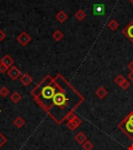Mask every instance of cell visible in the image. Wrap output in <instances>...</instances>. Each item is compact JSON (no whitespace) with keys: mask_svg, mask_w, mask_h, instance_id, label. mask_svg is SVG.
<instances>
[{"mask_svg":"<svg viewBox=\"0 0 133 150\" xmlns=\"http://www.w3.org/2000/svg\"><path fill=\"white\" fill-rule=\"evenodd\" d=\"M35 103L56 124H63L76 117L75 110L85 98L61 74L46 75L30 91Z\"/></svg>","mask_w":133,"mask_h":150,"instance_id":"6da1fadb","label":"cell"},{"mask_svg":"<svg viewBox=\"0 0 133 150\" xmlns=\"http://www.w3.org/2000/svg\"><path fill=\"white\" fill-rule=\"evenodd\" d=\"M118 128L129 139V140L133 141V121H131L129 118L125 117L118 124Z\"/></svg>","mask_w":133,"mask_h":150,"instance_id":"7a4b0ae2","label":"cell"},{"mask_svg":"<svg viewBox=\"0 0 133 150\" xmlns=\"http://www.w3.org/2000/svg\"><path fill=\"white\" fill-rule=\"evenodd\" d=\"M17 42L21 45V46L25 47L31 42V37L28 35L26 31H22V33L17 37Z\"/></svg>","mask_w":133,"mask_h":150,"instance_id":"3957f363","label":"cell"},{"mask_svg":"<svg viewBox=\"0 0 133 150\" xmlns=\"http://www.w3.org/2000/svg\"><path fill=\"white\" fill-rule=\"evenodd\" d=\"M6 73H7V75H8V77L13 80H17L18 78L21 77V75L23 74V73L21 72V70H20L18 67H16V66H12V67L7 70Z\"/></svg>","mask_w":133,"mask_h":150,"instance_id":"277c9868","label":"cell"},{"mask_svg":"<svg viewBox=\"0 0 133 150\" xmlns=\"http://www.w3.org/2000/svg\"><path fill=\"white\" fill-rule=\"evenodd\" d=\"M81 124H82V120L80 119L78 116H76V117L73 118L72 120L67 122V127H68V129H70V130H75V129H77Z\"/></svg>","mask_w":133,"mask_h":150,"instance_id":"5b68a950","label":"cell"},{"mask_svg":"<svg viewBox=\"0 0 133 150\" xmlns=\"http://www.w3.org/2000/svg\"><path fill=\"white\" fill-rule=\"evenodd\" d=\"M122 33L124 35H126L129 40L133 41V20L130 21L122 30Z\"/></svg>","mask_w":133,"mask_h":150,"instance_id":"8992f818","label":"cell"},{"mask_svg":"<svg viewBox=\"0 0 133 150\" xmlns=\"http://www.w3.org/2000/svg\"><path fill=\"white\" fill-rule=\"evenodd\" d=\"M33 81V78L29 73H23L21 75V77H20V82L22 83V86L24 87H28L30 83H32Z\"/></svg>","mask_w":133,"mask_h":150,"instance_id":"52a82bcc","label":"cell"},{"mask_svg":"<svg viewBox=\"0 0 133 150\" xmlns=\"http://www.w3.org/2000/svg\"><path fill=\"white\" fill-rule=\"evenodd\" d=\"M0 64L4 65L7 68H11L12 66H14V59L9 54H5L4 56H2V59H0Z\"/></svg>","mask_w":133,"mask_h":150,"instance_id":"ba28073f","label":"cell"},{"mask_svg":"<svg viewBox=\"0 0 133 150\" xmlns=\"http://www.w3.org/2000/svg\"><path fill=\"white\" fill-rule=\"evenodd\" d=\"M74 139H75V141H76L78 144L82 145V144H83L85 141H87V136L84 134L83 131H79L78 134H76V136L74 137Z\"/></svg>","mask_w":133,"mask_h":150,"instance_id":"9c48e42d","label":"cell"},{"mask_svg":"<svg viewBox=\"0 0 133 150\" xmlns=\"http://www.w3.org/2000/svg\"><path fill=\"white\" fill-rule=\"evenodd\" d=\"M95 94H96V96L98 97L99 99H104L107 96V91H106V89L104 87H100L96 90Z\"/></svg>","mask_w":133,"mask_h":150,"instance_id":"30bf717a","label":"cell"},{"mask_svg":"<svg viewBox=\"0 0 133 150\" xmlns=\"http://www.w3.org/2000/svg\"><path fill=\"white\" fill-rule=\"evenodd\" d=\"M55 18L58 22L63 23V22H65L67 20H68V15H67V13L65 12H63V11H59V12L56 14Z\"/></svg>","mask_w":133,"mask_h":150,"instance_id":"8fae6325","label":"cell"},{"mask_svg":"<svg viewBox=\"0 0 133 150\" xmlns=\"http://www.w3.org/2000/svg\"><path fill=\"white\" fill-rule=\"evenodd\" d=\"M9 99L12 100V102H14V103H19L20 101L22 100V95L19 92H14V93L11 95V97H9Z\"/></svg>","mask_w":133,"mask_h":150,"instance_id":"7c38bea8","label":"cell"},{"mask_svg":"<svg viewBox=\"0 0 133 150\" xmlns=\"http://www.w3.org/2000/svg\"><path fill=\"white\" fill-rule=\"evenodd\" d=\"M13 123H14V125L17 127V128L20 129V128H22L24 125H25V120H24L22 117H17L16 119L14 120V122H13Z\"/></svg>","mask_w":133,"mask_h":150,"instance_id":"4fadbf2b","label":"cell"},{"mask_svg":"<svg viewBox=\"0 0 133 150\" xmlns=\"http://www.w3.org/2000/svg\"><path fill=\"white\" fill-rule=\"evenodd\" d=\"M52 38H53V40L56 41V42H61L63 39V33L57 29V30H55L52 33Z\"/></svg>","mask_w":133,"mask_h":150,"instance_id":"5bb4252c","label":"cell"},{"mask_svg":"<svg viewBox=\"0 0 133 150\" xmlns=\"http://www.w3.org/2000/svg\"><path fill=\"white\" fill-rule=\"evenodd\" d=\"M75 18L77 19L78 21H83L84 19L87 18V14L82 9H78L77 12L75 13Z\"/></svg>","mask_w":133,"mask_h":150,"instance_id":"9a60e30c","label":"cell"},{"mask_svg":"<svg viewBox=\"0 0 133 150\" xmlns=\"http://www.w3.org/2000/svg\"><path fill=\"white\" fill-rule=\"evenodd\" d=\"M119 22L117 21V20H115V19H112V20H110L109 22H108V28H109L110 30H112V31H115V30H117V28L119 27Z\"/></svg>","mask_w":133,"mask_h":150,"instance_id":"2e32d148","label":"cell"},{"mask_svg":"<svg viewBox=\"0 0 133 150\" xmlns=\"http://www.w3.org/2000/svg\"><path fill=\"white\" fill-rule=\"evenodd\" d=\"M9 93H11V91H9V89L7 87H1L0 88V96L2 97V98H5V97H7L9 95Z\"/></svg>","mask_w":133,"mask_h":150,"instance_id":"e0dca14e","label":"cell"},{"mask_svg":"<svg viewBox=\"0 0 133 150\" xmlns=\"http://www.w3.org/2000/svg\"><path fill=\"white\" fill-rule=\"evenodd\" d=\"M82 148H83V150H93L94 149V144L91 143V141L87 140L82 144Z\"/></svg>","mask_w":133,"mask_h":150,"instance_id":"ac0fdd59","label":"cell"},{"mask_svg":"<svg viewBox=\"0 0 133 150\" xmlns=\"http://www.w3.org/2000/svg\"><path fill=\"white\" fill-rule=\"evenodd\" d=\"M125 80H126V78L124 77V76H123V75H118L117 77L115 78V84H117V86H119V87H121L122 84H123V82L125 81Z\"/></svg>","mask_w":133,"mask_h":150,"instance_id":"d6986e66","label":"cell"},{"mask_svg":"<svg viewBox=\"0 0 133 150\" xmlns=\"http://www.w3.org/2000/svg\"><path fill=\"white\" fill-rule=\"evenodd\" d=\"M6 142H7L6 137H5L2 132H0V148H2L3 146L6 144Z\"/></svg>","mask_w":133,"mask_h":150,"instance_id":"ffe728a7","label":"cell"},{"mask_svg":"<svg viewBox=\"0 0 133 150\" xmlns=\"http://www.w3.org/2000/svg\"><path fill=\"white\" fill-rule=\"evenodd\" d=\"M130 84H131V83H130V81L126 79L124 82H123V84L121 86V88H122L123 90H128V89H129V87H130Z\"/></svg>","mask_w":133,"mask_h":150,"instance_id":"44dd1931","label":"cell"},{"mask_svg":"<svg viewBox=\"0 0 133 150\" xmlns=\"http://www.w3.org/2000/svg\"><path fill=\"white\" fill-rule=\"evenodd\" d=\"M8 69H9V68L5 67L4 65H2V64H0V73H6Z\"/></svg>","mask_w":133,"mask_h":150,"instance_id":"7402d4cb","label":"cell"},{"mask_svg":"<svg viewBox=\"0 0 133 150\" xmlns=\"http://www.w3.org/2000/svg\"><path fill=\"white\" fill-rule=\"evenodd\" d=\"M6 38V33L2 30V29H0V42H2L4 41V39Z\"/></svg>","mask_w":133,"mask_h":150,"instance_id":"603a6c76","label":"cell"},{"mask_svg":"<svg viewBox=\"0 0 133 150\" xmlns=\"http://www.w3.org/2000/svg\"><path fill=\"white\" fill-rule=\"evenodd\" d=\"M96 12L98 14H101L103 12V6L102 5H96Z\"/></svg>","mask_w":133,"mask_h":150,"instance_id":"cb8c5ba5","label":"cell"},{"mask_svg":"<svg viewBox=\"0 0 133 150\" xmlns=\"http://www.w3.org/2000/svg\"><path fill=\"white\" fill-rule=\"evenodd\" d=\"M128 78L130 81L133 82V71H130V72L128 73Z\"/></svg>","mask_w":133,"mask_h":150,"instance_id":"d4e9b609","label":"cell"},{"mask_svg":"<svg viewBox=\"0 0 133 150\" xmlns=\"http://www.w3.org/2000/svg\"><path fill=\"white\" fill-rule=\"evenodd\" d=\"M127 67H128V69L130 71H133V59L130 62V63L128 64V66H127Z\"/></svg>","mask_w":133,"mask_h":150,"instance_id":"484cf974","label":"cell"},{"mask_svg":"<svg viewBox=\"0 0 133 150\" xmlns=\"http://www.w3.org/2000/svg\"><path fill=\"white\" fill-rule=\"evenodd\" d=\"M126 117H127V118H129V119H130L131 121H133V110H131V112H129V114L126 116Z\"/></svg>","mask_w":133,"mask_h":150,"instance_id":"4316f807","label":"cell"},{"mask_svg":"<svg viewBox=\"0 0 133 150\" xmlns=\"http://www.w3.org/2000/svg\"><path fill=\"white\" fill-rule=\"evenodd\" d=\"M128 150H133V143L131 144V145H130V146H129V147H128Z\"/></svg>","mask_w":133,"mask_h":150,"instance_id":"83f0119b","label":"cell"},{"mask_svg":"<svg viewBox=\"0 0 133 150\" xmlns=\"http://www.w3.org/2000/svg\"><path fill=\"white\" fill-rule=\"evenodd\" d=\"M129 1H130V2H131V3H132V4H133V0H129Z\"/></svg>","mask_w":133,"mask_h":150,"instance_id":"f1b7e54d","label":"cell"},{"mask_svg":"<svg viewBox=\"0 0 133 150\" xmlns=\"http://www.w3.org/2000/svg\"><path fill=\"white\" fill-rule=\"evenodd\" d=\"M0 112H1V110H0Z\"/></svg>","mask_w":133,"mask_h":150,"instance_id":"f546056e","label":"cell"},{"mask_svg":"<svg viewBox=\"0 0 133 150\" xmlns=\"http://www.w3.org/2000/svg\"><path fill=\"white\" fill-rule=\"evenodd\" d=\"M132 44H133V41H132Z\"/></svg>","mask_w":133,"mask_h":150,"instance_id":"4dcf8cb0","label":"cell"}]
</instances>
